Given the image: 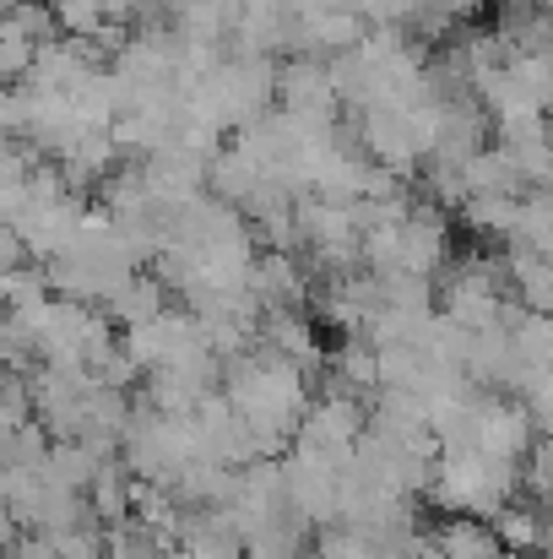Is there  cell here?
Here are the masks:
<instances>
[{"label": "cell", "mask_w": 553, "mask_h": 559, "mask_svg": "<svg viewBox=\"0 0 553 559\" xmlns=\"http://www.w3.org/2000/svg\"><path fill=\"white\" fill-rule=\"evenodd\" d=\"M521 462H500L478 445H445L440 451V467H434V489L429 500L445 511V516H478V522H494L505 506H516V489H521Z\"/></svg>", "instance_id": "obj_1"}, {"label": "cell", "mask_w": 553, "mask_h": 559, "mask_svg": "<svg viewBox=\"0 0 553 559\" xmlns=\"http://www.w3.org/2000/svg\"><path fill=\"white\" fill-rule=\"evenodd\" d=\"M353 456H332L315 445H293L282 456V484H288V506L304 527H337L342 522V467Z\"/></svg>", "instance_id": "obj_2"}, {"label": "cell", "mask_w": 553, "mask_h": 559, "mask_svg": "<svg viewBox=\"0 0 553 559\" xmlns=\"http://www.w3.org/2000/svg\"><path fill=\"white\" fill-rule=\"evenodd\" d=\"M450 266V228H445V206L423 201L412 206V217L401 223V266L396 272H412V277H440Z\"/></svg>", "instance_id": "obj_3"}, {"label": "cell", "mask_w": 553, "mask_h": 559, "mask_svg": "<svg viewBox=\"0 0 553 559\" xmlns=\"http://www.w3.org/2000/svg\"><path fill=\"white\" fill-rule=\"evenodd\" d=\"M250 294L261 299V310H304V305L315 299L310 272H304V255H288V250H261L255 277H250Z\"/></svg>", "instance_id": "obj_4"}, {"label": "cell", "mask_w": 553, "mask_h": 559, "mask_svg": "<svg viewBox=\"0 0 553 559\" xmlns=\"http://www.w3.org/2000/svg\"><path fill=\"white\" fill-rule=\"evenodd\" d=\"M277 109H288V115H337L342 98H337V87H332V66H326V60H310V55L282 60Z\"/></svg>", "instance_id": "obj_5"}, {"label": "cell", "mask_w": 553, "mask_h": 559, "mask_svg": "<svg viewBox=\"0 0 553 559\" xmlns=\"http://www.w3.org/2000/svg\"><path fill=\"white\" fill-rule=\"evenodd\" d=\"M429 544L434 559H510L505 538L494 533V522H478V516H445L429 527Z\"/></svg>", "instance_id": "obj_6"}, {"label": "cell", "mask_w": 553, "mask_h": 559, "mask_svg": "<svg viewBox=\"0 0 553 559\" xmlns=\"http://www.w3.org/2000/svg\"><path fill=\"white\" fill-rule=\"evenodd\" d=\"M175 305H169V283L158 277V272H136L115 299H109V321L120 326V332H131V326H147V321H164Z\"/></svg>", "instance_id": "obj_7"}, {"label": "cell", "mask_w": 553, "mask_h": 559, "mask_svg": "<svg viewBox=\"0 0 553 559\" xmlns=\"http://www.w3.org/2000/svg\"><path fill=\"white\" fill-rule=\"evenodd\" d=\"M505 261H510V288L521 299V310L532 316H553V261L532 245H505Z\"/></svg>", "instance_id": "obj_8"}, {"label": "cell", "mask_w": 553, "mask_h": 559, "mask_svg": "<svg viewBox=\"0 0 553 559\" xmlns=\"http://www.w3.org/2000/svg\"><path fill=\"white\" fill-rule=\"evenodd\" d=\"M521 201L527 195H472L467 206H461V223L472 228V234H483V239H516V228H521Z\"/></svg>", "instance_id": "obj_9"}, {"label": "cell", "mask_w": 553, "mask_h": 559, "mask_svg": "<svg viewBox=\"0 0 553 559\" xmlns=\"http://www.w3.org/2000/svg\"><path fill=\"white\" fill-rule=\"evenodd\" d=\"M494 533L505 538V549L521 559H538L543 555V506L538 500H516L494 516Z\"/></svg>", "instance_id": "obj_10"}, {"label": "cell", "mask_w": 553, "mask_h": 559, "mask_svg": "<svg viewBox=\"0 0 553 559\" xmlns=\"http://www.w3.org/2000/svg\"><path fill=\"white\" fill-rule=\"evenodd\" d=\"M521 478H527V489H532L538 500H549L553 495V435H543V440L532 445V456H527Z\"/></svg>", "instance_id": "obj_11"}, {"label": "cell", "mask_w": 553, "mask_h": 559, "mask_svg": "<svg viewBox=\"0 0 553 559\" xmlns=\"http://www.w3.org/2000/svg\"><path fill=\"white\" fill-rule=\"evenodd\" d=\"M5 559H65V555H60V544L49 533H16V527H5Z\"/></svg>", "instance_id": "obj_12"}, {"label": "cell", "mask_w": 553, "mask_h": 559, "mask_svg": "<svg viewBox=\"0 0 553 559\" xmlns=\"http://www.w3.org/2000/svg\"><path fill=\"white\" fill-rule=\"evenodd\" d=\"M538 506H543V555H553V495L538 500Z\"/></svg>", "instance_id": "obj_13"}, {"label": "cell", "mask_w": 553, "mask_h": 559, "mask_svg": "<svg viewBox=\"0 0 553 559\" xmlns=\"http://www.w3.org/2000/svg\"><path fill=\"white\" fill-rule=\"evenodd\" d=\"M538 559H553V555H538Z\"/></svg>", "instance_id": "obj_14"}]
</instances>
